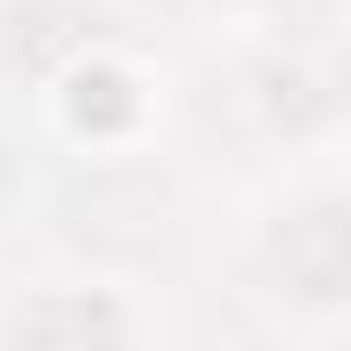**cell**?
<instances>
[{
    "instance_id": "obj_1",
    "label": "cell",
    "mask_w": 351,
    "mask_h": 351,
    "mask_svg": "<svg viewBox=\"0 0 351 351\" xmlns=\"http://www.w3.org/2000/svg\"><path fill=\"white\" fill-rule=\"evenodd\" d=\"M343 269H351V229H343V204L335 196H319V204H302V213H286L269 229V278L294 302L327 311L343 294Z\"/></svg>"
},
{
    "instance_id": "obj_2",
    "label": "cell",
    "mask_w": 351,
    "mask_h": 351,
    "mask_svg": "<svg viewBox=\"0 0 351 351\" xmlns=\"http://www.w3.org/2000/svg\"><path fill=\"white\" fill-rule=\"evenodd\" d=\"M8 351H131V327L98 294H41L8 319Z\"/></svg>"
}]
</instances>
